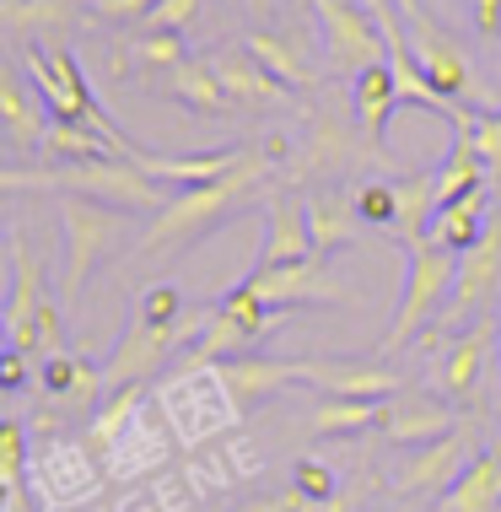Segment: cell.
Instances as JSON below:
<instances>
[{"label":"cell","mask_w":501,"mask_h":512,"mask_svg":"<svg viewBox=\"0 0 501 512\" xmlns=\"http://www.w3.org/2000/svg\"><path fill=\"white\" fill-rule=\"evenodd\" d=\"M248 157V146H227V151H194V157H157V151H146L135 168H146L157 184L167 189H200V184H216V178H227L238 162Z\"/></svg>","instance_id":"ac0fdd59"},{"label":"cell","mask_w":501,"mask_h":512,"mask_svg":"<svg viewBox=\"0 0 501 512\" xmlns=\"http://www.w3.org/2000/svg\"><path fill=\"white\" fill-rule=\"evenodd\" d=\"M399 11H405V22H426L431 11H426V0H394Z\"/></svg>","instance_id":"f6af8a7d"},{"label":"cell","mask_w":501,"mask_h":512,"mask_svg":"<svg viewBox=\"0 0 501 512\" xmlns=\"http://www.w3.org/2000/svg\"><path fill=\"white\" fill-rule=\"evenodd\" d=\"M437 512H501V448L475 453L464 475L437 496Z\"/></svg>","instance_id":"7402d4cb"},{"label":"cell","mask_w":501,"mask_h":512,"mask_svg":"<svg viewBox=\"0 0 501 512\" xmlns=\"http://www.w3.org/2000/svg\"><path fill=\"white\" fill-rule=\"evenodd\" d=\"M81 17H87V6H81V0H0V22H6L11 38L71 33Z\"/></svg>","instance_id":"cb8c5ba5"},{"label":"cell","mask_w":501,"mask_h":512,"mask_svg":"<svg viewBox=\"0 0 501 512\" xmlns=\"http://www.w3.org/2000/svg\"><path fill=\"white\" fill-rule=\"evenodd\" d=\"M60 227H65V281H60V297H65V308H76V302L87 297L92 270L103 265L124 238H130V216L114 211V205L81 200V195H60Z\"/></svg>","instance_id":"3957f363"},{"label":"cell","mask_w":501,"mask_h":512,"mask_svg":"<svg viewBox=\"0 0 501 512\" xmlns=\"http://www.w3.org/2000/svg\"><path fill=\"white\" fill-rule=\"evenodd\" d=\"M200 11H205V0H162V6L151 11L141 27H151V33H184Z\"/></svg>","instance_id":"f35d334b"},{"label":"cell","mask_w":501,"mask_h":512,"mask_svg":"<svg viewBox=\"0 0 501 512\" xmlns=\"http://www.w3.org/2000/svg\"><path fill=\"white\" fill-rule=\"evenodd\" d=\"M238 6H248L254 17H264V11H270V0H238Z\"/></svg>","instance_id":"bcb514c9"},{"label":"cell","mask_w":501,"mask_h":512,"mask_svg":"<svg viewBox=\"0 0 501 512\" xmlns=\"http://www.w3.org/2000/svg\"><path fill=\"white\" fill-rule=\"evenodd\" d=\"M44 151H49V157H60V162H108V157H119V151L108 146L97 130H87V124H65V119L49 124Z\"/></svg>","instance_id":"1f68e13d"},{"label":"cell","mask_w":501,"mask_h":512,"mask_svg":"<svg viewBox=\"0 0 501 512\" xmlns=\"http://www.w3.org/2000/svg\"><path fill=\"white\" fill-rule=\"evenodd\" d=\"M491 356H501L496 324L464 329V335L442 351V389H448V399H458V405H480V389H485V378H491Z\"/></svg>","instance_id":"4fadbf2b"},{"label":"cell","mask_w":501,"mask_h":512,"mask_svg":"<svg viewBox=\"0 0 501 512\" xmlns=\"http://www.w3.org/2000/svg\"><path fill=\"white\" fill-rule=\"evenodd\" d=\"M351 200H356V216L367 221V227H394V221H399V189H394V178H367Z\"/></svg>","instance_id":"836d02e7"},{"label":"cell","mask_w":501,"mask_h":512,"mask_svg":"<svg viewBox=\"0 0 501 512\" xmlns=\"http://www.w3.org/2000/svg\"><path fill=\"white\" fill-rule=\"evenodd\" d=\"M162 0H92V17L103 22H146Z\"/></svg>","instance_id":"60d3db41"},{"label":"cell","mask_w":501,"mask_h":512,"mask_svg":"<svg viewBox=\"0 0 501 512\" xmlns=\"http://www.w3.org/2000/svg\"><path fill=\"white\" fill-rule=\"evenodd\" d=\"M22 475H27V426L17 421V415H6V426H0V486L27 491Z\"/></svg>","instance_id":"e575fe53"},{"label":"cell","mask_w":501,"mask_h":512,"mask_svg":"<svg viewBox=\"0 0 501 512\" xmlns=\"http://www.w3.org/2000/svg\"><path fill=\"white\" fill-rule=\"evenodd\" d=\"M308 383L334 399H378V405H388L399 389L394 372L372 362H308Z\"/></svg>","instance_id":"ffe728a7"},{"label":"cell","mask_w":501,"mask_h":512,"mask_svg":"<svg viewBox=\"0 0 501 512\" xmlns=\"http://www.w3.org/2000/svg\"><path fill=\"white\" fill-rule=\"evenodd\" d=\"M49 286H44V265L33 259V248L22 243V232H11V302H6V335L11 351H44L38 340V318L49 308Z\"/></svg>","instance_id":"30bf717a"},{"label":"cell","mask_w":501,"mask_h":512,"mask_svg":"<svg viewBox=\"0 0 501 512\" xmlns=\"http://www.w3.org/2000/svg\"><path fill=\"white\" fill-rule=\"evenodd\" d=\"M394 189H399V221H394V232H399L405 243H421L426 227L437 221V168L399 173Z\"/></svg>","instance_id":"83f0119b"},{"label":"cell","mask_w":501,"mask_h":512,"mask_svg":"<svg viewBox=\"0 0 501 512\" xmlns=\"http://www.w3.org/2000/svg\"><path fill=\"white\" fill-rule=\"evenodd\" d=\"M248 49H254V60L264 65V71L281 76L286 87H302V81H313V76H308V60H302V54L291 49L286 38H275V33H248Z\"/></svg>","instance_id":"d6a6232c"},{"label":"cell","mask_w":501,"mask_h":512,"mask_svg":"<svg viewBox=\"0 0 501 512\" xmlns=\"http://www.w3.org/2000/svg\"><path fill=\"white\" fill-rule=\"evenodd\" d=\"M264 173H270V151L248 146V157H243L227 178L173 195V200H167V211H157V221L141 232V259L184 254V248L200 243L211 227H221V221H232L238 211H248V200L259 195Z\"/></svg>","instance_id":"6da1fadb"},{"label":"cell","mask_w":501,"mask_h":512,"mask_svg":"<svg viewBox=\"0 0 501 512\" xmlns=\"http://www.w3.org/2000/svg\"><path fill=\"white\" fill-rule=\"evenodd\" d=\"M410 44H415V60L426 65L431 87H437L448 103H485L480 76H475V65H469L464 44H458V38H453L437 17L410 22Z\"/></svg>","instance_id":"ba28073f"},{"label":"cell","mask_w":501,"mask_h":512,"mask_svg":"<svg viewBox=\"0 0 501 512\" xmlns=\"http://www.w3.org/2000/svg\"><path fill=\"white\" fill-rule=\"evenodd\" d=\"M491 216H496V211H491V200H485V195H469V200H458V205H442L426 238H437L442 248H458V254H469V248L485 238Z\"/></svg>","instance_id":"f546056e"},{"label":"cell","mask_w":501,"mask_h":512,"mask_svg":"<svg viewBox=\"0 0 501 512\" xmlns=\"http://www.w3.org/2000/svg\"><path fill=\"white\" fill-rule=\"evenodd\" d=\"M394 512H405V507H394Z\"/></svg>","instance_id":"c3c4849f"},{"label":"cell","mask_w":501,"mask_h":512,"mask_svg":"<svg viewBox=\"0 0 501 512\" xmlns=\"http://www.w3.org/2000/svg\"><path fill=\"white\" fill-rule=\"evenodd\" d=\"M475 146H480L491 178L501 184V108H480V114H475Z\"/></svg>","instance_id":"74e56055"},{"label":"cell","mask_w":501,"mask_h":512,"mask_svg":"<svg viewBox=\"0 0 501 512\" xmlns=\"http://www.w3.org/2000/svg\"><path fill=\"white\" fill-rule=\"evenodd\" d=\"M216 399H232L221 372H178L173 383L162 389V410L167 426H173L178 442H205L211 432H221L227 421H216ZM238 405V399H232Z\"/></svg>","instance_id":"9c48e42d"},{"label":"cell","mask_w":501,"mask_h":512,"mask_svg":"<svg viewBox=\"0 0 501 512\" xmlns=\"http://www.w3.org/2000/svg\"><path fill=\"white\" fill-rule=\"evenodd\" d=\"M167 92H173V103H184L189 114H200V119L238 114V103H232V92L221 87V76H216L211 60H184L173 76H167Z\"/></svg>","instance_id":"d4e9b609"},{"label":"cell","mask_w":501,"mask_h":512,"mask_svg":"<svg viewBox=\"0 0 501 512\" xmlns=\"http://www.w3.org/2000/svg\"><path fill=\"white\" fill-rule=\"evenodd\" d=\"M313 254V221L308 205H302L291 189H275L270 195V232H264L259 265L254 270H286V265H308Z\"/></svg>","instance_id":"7c38bea8"},{"label":"cell","mask_w":501,"mask_h":512,"mask_svg":"<svg viewBox=\"0 0 501 512\" xmlns=\"http://www.w3.org/2000/svg\"><path fill=\"white\" fill-rule=\"evenodd\" d=\"M27 351H6L0 356V389H22L27 383V362H22Z\"/></svg>","instance_id":"7bdbcfd3"},{"label":"cell","mask_w":501,"mask_h":512,"mask_svg":"<svg viewBox=\"0 0 501 512\" xmlns=\"http://www.w3.org/2000/svg\"><path fill=\"white\" fill-rule=\"evenodd\" d=\"M232 512H340V502L324 507V502H308L302 491H281V496H259V502H243Z\"/></svg>","instance_id":"ab89813d"},{"label":"cell","mask_w":501,"mask_h":512,"mask_svg":"<svg viewBox=\"0 0 501 512\" xmlns=\"http://www.w3.org/2000/svg\"><path fill=\"white\" fill-rule=\"evenodd\" d=\"M6 189H60V195H81L114 211H167V189L146 168H135L130 157H108V162H60V168H6Z\"/></svg>","instance_id":"7a4b0ae2"},{"label":"cell","mask_w":501,"mask_h":512,"mask_svg":"<svg viewBox=\"0 0 501 512\" xmlns=\"http://www.w3.org/2000/svg\"><path fill=\"white\" fill-rule=\"evenodd\" d=\"M243 286L254 292L264 308L291 313V308H313V302H356L351 286H340L324 270V259H308V265H286V270H248Z\"/></svg>","instance_id":"52a82bcc"},{"label":"cell","mask_w":501,"mask_h":512,"mask_svg":"<svg viewBox=\"0 0 501 512\" xmlns=\"http://www.w3.org/2000/svg\"><path fill=\"white\" fill-rule=\"evenodd\" d=\"M114 65H119V71H135V76H173L178 65H184V38L141 27L130 44L114 49Z\"/></svg>","instance_id":"f1b7e54d"},{"label":"cell","mask_w":501,"mask_h":512,"mask_svg":"<svg viewBox=\"0 0 501 512\" xmlns=\"http://www.w3.org/2000/svg\"><path fill=\"white\" fill-rule=\"evenodd\" d=\"M205 324H211V308L184 313V324H173V329H157V324H146L141 313H130V324H124L119 345L108 351V362H103L108 394H130V389H141L151 372H162V362H167V356H173L189 335H205Z\"/></svg>","instance_id":"5b68a950"},{"label":"cell","mask_w":501,"mask_h":512,"mask_svg":"<svg viewBox=\"0 0 501 512\" xmlns=\"http://www.w3.org/2000/svg\"><path fill=\"white\" fill-rule=\"evenodd\" d=\"M458 248H442L437 238L410 243V275H405V302L394 313V329H388V351L410 345L431 318H442V302H453L458 286Z\"/></svg>","instance_id":"277c9868"},{"label":"cell","mask_w":501,"mask_h":512,"mask_svg":"<svg viewBox=\"0 0 501 512\" xmlns=\"http://www.w3.org/2000/svg\"><path fill=\"white\" fill-rule=\"evenodd\" d=\"M6 81H0V98H6V135L17 146H44L49 124H44V103H33V81H27V71H17V65H6L0 71Z\"/></svg>","instance_id":"484cf974"},{"label":"cell","mask_w":501,"mask_h":512,"mask_svg":"<svg viewBox=\"0 0 501 512\" xmlns=\"http://www.w3.org/2000/svg\"><path fill=\"white\" fill-rule=\"evenodd\" d=\"M491 292H501V216H491L485 238L458 259V286H453V302H448V313H442V324H453V318H464L469 308H480Z\"/></svg>","instance_id":"9a60e30c"},{"label":"cell","mask_w":501,"mask_h":512,"mask_svg":"<svg viewBox=\"0 0 501 512\" xmlns=\"http://www.w3.org/2000/svg\"><path fill=\"white\" fill-rule=\"evenodd\" d=\"M173 426L167 421H146V415H135L130 426L119 432L114 442V453H108V469H114L119 480H130V475H146V469H157L167 464V453H173Z\"/></svg>","instance_id":"44dd1931"},{"label":"cell","mask_w":501,"mask_h":512,"mask_svg":"<svg viewBox=\"0 0 501 512\" xmlns=\"http://www.w3.org/2000/svg\"><path fill=\"white\" fill-rule=\"evenodd\" d=\"M135 313L157 329H173V324H184V292H178L173 281H157V286H146V297L135 302Z\"/></svg>","instance_id":"d590c367"},{"label":"cell","mask_w":501,"mask_h":512,"mask_svg":"<svg viewBox=\"0 0 501 512\" xmlns=\"http://www.w3.org/2000/svg\"><path fill=\"white\" fill-rule=\"evenodd\" d=\"M38 389L49 399H60V405H71V410H97L108 394V383H103V367L81 362L71 351H49L44 372H38Z\"/></svg>","instance_id":"e0dca14e"},{"label":"cell","mask_w":501,"mask_h":512,"mask_svg":"<svg viewBox=\"0 0 501 512\" xmlns=\"http://www.w3.org/2000/svg\"><path fill=\"white\" fill-rule=\"evenodd\" d=\"M383 437L388 442H405V448H426V442L458 432V415L431 394H405V399H388L383 405Z\"/></svg>","instance_id":"2e32d148"},{"label":"cell","mask_w":501,"mask_h":512,"mask_svg":"<svg viewBox=\"0 0 501 512\" xmlns=\"http://www.w3.org/2000/svg\"><path fill=\"white\" fill-rule=\"evenodd\" d=\"M378 421H383L378 399H334V394H324L308 415V432L313 437H351V432H361V426H378Z\"/></svg>","instance_id":"4dcf8cb0"},{"label":"cell","mask_w":501,"mask_h":512,"mask_svg":"<svg viewBox=\"0 0 501 512\" xmlns=\"http://www.w3.org/2000/svg\"><path fill=\"white\" fill-rule=\"evenodd\" d=\"M469 17L480 38H501V0H469Z\"/></svg>","instance_id":"b9f144b4"},{"label":"cell","mask_w":501,"mask_h":512,"mask_svg":"<svg viewBox=\"0 0 501 512\" xmlns=\"http://www.w3.org/2000/svg\"><path fill=\"white\" fill-rule=\"evenodd\" d=\"M216 76H221V87L232 92V103L238 108H264V103H275V98H286V81L275 76V71H264V65L254 60V49L238 44V49H221L216 54Z\"/></svg>","instance_id":"d6986e66"},{"label":"cell","mask_w":501,"mask_h":512,"mask_svg":"<svg viewBox=\"0 0 501 512\" xmlns=\"http://www.w3.org/2000/svg\"><path fill=\"white\" fill-rule=\"evenodd\" d=\"M308 221H313V254L329 259L334 248H351L356 238V200H345L340 189H318L308 200Z\"/></svg>","instance_id":"4316f807"},{"label":"cell","mask_w":501,"mask_h":512,"mask_svg":"<svg viewBox=\"0 0 501 512\" xmlns=\"http://www.w3.org/2000/svg\"><path fill=\"white\" fill-rule=\"evenodd\" d=\"M351 108H356V130L383 151L388 119H394V108H399V81H394V71H388V65L361 71V76L351 81Z\"/></svg>","instance_id":"603a6c76"},{"label":"cell","mask_w":501,"mask_h":512,"mask_svg":"<svg viewBox=\"0 0 501 512\" xmlns=\"http://www.w3.org/2000/svg\"><path fill=\"white\" fill-rule=\"evenodd\" d=\"M318 27H324V44H329V65L334 71H372V65H388V38L378 17L356 0H313Z\"/></svg>","instance_id":"8992f818"},{"label":"cell","mask_w":501,"mask_h":512,"mask_svg":"<svg viewBox=\"0 0 501 512\" xmlns=\"http://www.w3.org/2000/svg\"><path fill=\"white\" fill-rule=\"evenodd\" d=\"M464 459H475V442H469V432H448V437L426 442V448H415L410 459L399 464L394 491L399 496H442L469 469Z\"/></svg>","instance_id":"8fae6325"},{"label":"cell","mask_w":501,"mask_h":512,"mask_svg":"<svg viewBox=\"0 0 501 512\" xmlns=\"http://www.w3.org/2000/svg\"><path fill=\"white\" fill-rule=\"evenodd\" d=\"M496 345H501V313H496ZM496 362H501V356H496Z\"/></svg>","instance_id":"7dc6e473"},{"label":"cell","mask_w":501,"mask_h":512,"mask_svg":"<svg viewBox=\"0 0 501 512\" xmlns=\"http://www.w3.org/2000/svg\"><path fill=\"white\" fill-rule=\"evenodd\" d=\"M92 491H97V469H92L87 442H60V448L44 453V464H38V502H44V512L76 507Z\"/></svg>","instance_id":"5bb4252c"},{"label":"cell","mask_w":501,"mask_h":512,"mask_svg":"<svg viewBox=\"0 0 501 512\" xmlns=\"http://www.w3.org/2000/svg\"><path fill=\"white\" fill-rule=\"evenodd\" d=\"M114 512H162V507H157V496H151V491H135V496H124Z\"/></svg>","instance_id":"ee69618b"},{"label":"cell","mask_w":501,"mask_h":512,"mask_svg":"<svg viewBox=\"0 0 501 512\" xmlns=\"http://www.w3.org/2000/svg\"><path fill=\"white\" fill-rule=\"evenodd\" d=\"M291 491H302L308 502H324V507L340 502V480H334V469L318 464V459H302V464H297V480H291Z\"/></svg>","instance_id":"8d00e7d4"}]
</instances>
